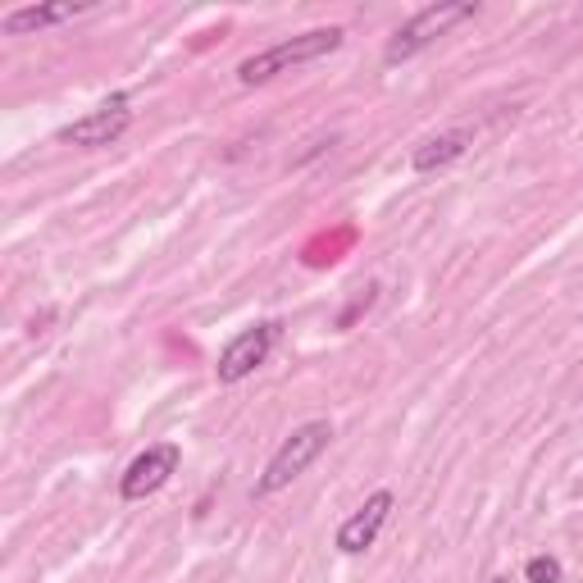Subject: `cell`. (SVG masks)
I'll return each mask as SVG.
<instances>
[{"instance_id":"6da1fadb","label":"cell","mask_w":583,"mask_h":583,"mask_svg":"<svg viewBox=\"0 0 583 583\" xmlns=\"http://www.w3.org/2000/svg\"><path fill=\"white\" fill-rule=\"evenodd\" d=\"M338 46H342V28L301 32V37H287V41H278V46H269V51L242 60L237 64V78H242V87H260V82L278 78V73H287V69H297V64H310V60H319V55H333Z\"/></svg>"},{"instance_id":"7a4b0ae2","label":"cell","mask_w":583,"mask_h":583,"mask_svg":"<svg viewBox=\"0 0 583 583\" xmlns=\"http://www.w3.org/2000/svg\"><path fill=\"white\" fill-rule=\"evenodd\" d=\"M328 438H333V424H328V420H310V424H301V429L292 433V438H287L283 447L274 451L269 470L260 474V483H256L260 497H269V492H283L287 483L297 479V474H306V465L315 461L319 451L328 447Z\"/></svg>"},{"instance_id":"3957f363","label":"cell","mask_w":583,"mask_h":583,"mask_svg":"<svg viewBox=\"0 0 583 583\" xmlns=\"http://www.w3.org/2000/svg\"><path fill=\"white\" fill-rule=\"evenodd\" d=\"M474 10H479L474 0H451V5H429V10H420V14H415V19L406 23V28H397V37L388 41V51H383V60H388V64H401V60H410V55H420L433 37H442V32H447L451 23L470 19Z\"/></svg>"},{"instance_id":"277c9868","label":"cell","mask_w":583,"mask_h":583,"mask_svg":"<svg viewBox=\"0 0 583 583\" xmlns=\"http://www.w3.org/2000/svg\"><path fill=\"white\" fill-rule=\"evenodd\" d=\"M278 338V324H256V328H242L233 342L224 347V356H219L215 374L219 383H242L246 374H256L260 365H265L269 347H274Z\"/></svg>"},{"instance_id":"5b68a950","label":"cell","mask_w":583,"mask_h":583,"mask_svg":"<svg viewBox=\"0 0 583 583\" xmlns=\"http://www.w3.org/2000/svg\"><path fill=\"white\" fill-rule=\"evenodd\" d=\"M178 456H183V451H178L174 442H160V447H146L142 456H137V461L128 465V474H123V483H119L123 502H142V497L160 492L164 483H169V474L178 470Z\"/></svg>"},{"instance_id":"8992f818","label":"cell","mask_w":583,"mask_h":583,"mask_svg":"<svg viewBox=\"0 0 583 583\" xmlns=\"http://www.w3.org/2000/svg\"><path fill=\"white\" fill-rule=\"evenodd\" d=\"M128 123H133V114L123 110V101H114V105H101V110H92L87 119H78V123H69L60 133V142H69V146H110V142H119L123 133H128Z\"/></svg>"},{"instance_id":"52a82bcc","label":"cell","mask_w":583,"mask_h":583,"mask_svg":"<svg viewBox=\"0 0 583 583\" xmlns=\"http://www.w3.org/2000/svg\"><path fill=\"white\" fill-rule=\"evenodd\" d=\"M392 506H397V502H392V492H374V497H369V502L338 529V547H342V552L356 556V552H365V547H374V538H379L383 520L392 515Z\"/></svg>"},{"instance_id":"ba28073f","label":"cell","mask_w":583,"mask_h":583,"mask_svg":"<svg viewBox=\"0 0 583 583\" xmlns=\"http://www.w3.org/2000/svg\"><path fill=\"white\" fill-rule=\"evenodd\" d=\"M470 146H474V133H465V128H456V133H438V137H429V142L415 146L410 164H415V174H433V169H442V164L461 160Z\"/></svg>"},{"instance_id":"9c48e42d","label":"cell","mask_w":583,"mask_h":583,"mask_svg":"<svg viewBox=\"0 0 583 583\" xmlns=\"http://www.w3.org/2000/svg\"><path fill=\"white\" fill-rule=\"evenodd\" d=\"M87 5H73V0H64V5H28V10H14L0 19V28L10 32V37H23V32H37V28H51V23H64L73 19V14H82Z\"/></svg>"},{"instance_id":"30bf717a","label":"cell","mask_w":583,"mask_h":583,"mask_svg":"<svg viewBox=\"0 0 583 583\" xmlns=\"http://www.w3.org/2000/svg\"><path fill=\"white\" fill-rule=\"evenodd\" d=\"M524 579L529 583H561V561H556V556H533V561L524 565Z\"/></svg>"},{"instance_id":"8fae6325","label":"cell","mask_w":583,"mask_h":583,"mask_svg":"<svg viewBox=\"0 0 583 583\" xmlns=\"http://www.w3.org/2000/svg\"><path fill=\"white\" fill-rule=\"evenodd\" d=\"M492 583H506V579H492Z\"/></svg>"}]
</instances>
